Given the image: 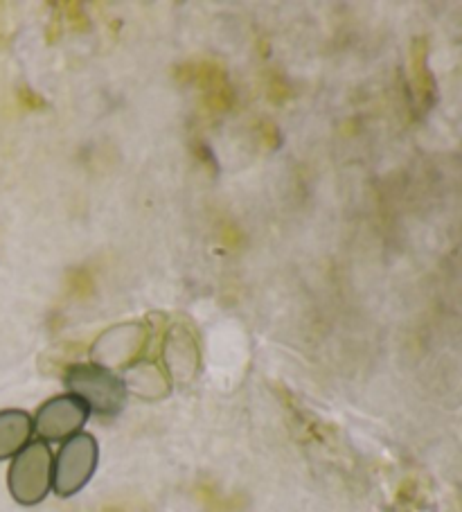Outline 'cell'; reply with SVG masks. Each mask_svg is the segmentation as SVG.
<instances>
[{
	"label": "cell",
	"mask_w": 462,
	"mask_h": 512,
	"mask_svg": "<svg viewBox=\"0 0 462 512\" xmlns=\"http://www.w3.org/2000/svg\"><path fill=\"white\" fill-rule=\"evenodd\" d=\"M100 461V447L91 434H77L61 445L55 456V476H52V492L59 497H73L82 492L93 479Z\"/></svg>",
	"instance_id": "cell-3"
},
{
	"label": "cell",
	"mask_w": 462,
	"mask_h": 512,
	"mask_svg": "<svg viewBox=\"0 0 462 512\" xmlns=\"http://www.w3.org/2000/svg\"><path fill=\"white\" fill-rule=\"evenodd\" d=\"M52 476H55V454L48 443L32 440L23 452L12 458L7 470V488L16 503L37 506L52 492Z\"/></svg>",
	"instance_id": "cell-1"
},
{
	"label": "cell",
	"mask_w": 462,
	"mask_h": 512,
	"mask_svg": "<svg viewBox=\"0 0 462 512\" xmlns=\"http://www.w3.org/2000/svg\"><path fill=\"white\" fill-rule=\"evenodd\" d=\"M88 406L75 395H57L41 406L34 416V434L43 443H66L77 434H82L86 425Z\"/></svg>",
	"instance_id": "cell-4"
},
{
	"label": "cell",
	"mask_w": 462,
	"mask_h": 512,
	"mask_svg": "<svg viewBox=\"0 0 462 512\" xmlns=\"http://www.w3.org/2000/svg\"><path fill=\"white\" fill-rule=\"evenodd\" d=\"M66 386L70 395L79 397L88 406V411L106 418L120 413L124 397H127V386L118 375H113L109 368L93 364L68 368Z\"/></svg>",
	"instance_id": "cell-2"
},
{
	"label": "cell",
	"mask_w": 462,
	"mask_h": 512,
	"mask_svg": "<svg viewBox=\"0 0 462 512\" xmlns=\"http://www.w3.org/2000/svg\"><path fill=\"white\" fill-rule=\"evenodd\" d=\"M34 418L28 411L3 409L0 411V461H12L32 443Z\"/></svg>",
	"instance_id": "cell-5"
}]
</instances>
